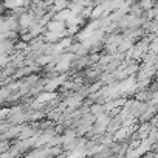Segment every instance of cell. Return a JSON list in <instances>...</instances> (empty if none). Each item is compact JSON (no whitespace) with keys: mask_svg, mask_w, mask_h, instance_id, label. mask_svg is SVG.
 <instances>
[{"mask_svg":"<svg viewBox=\"0 0 158 158\" xmlns=\"http://www.w3.org/2000/svg\"><path fill=\"white\" fill-rule=\"evenodd\" d=\"M8 33H10V28H8L6 19L0 17V34H8Z\"/></svg>","mask_w":158,"mask_h":158,"instance_id":"1","label":"cell"},{"mask_svg":"<svg viewBox=\"0 0 158 158\" xmlns=\"http://www.w3.org/2000/svg\"><path fill=\"white\" fill-rule=\"evenodd\" d=\"M5 98H8V89H0V102L5 101Z\"/></svg>","mask_w":158,"mask_h":158,"instance_id":"2","label":"cell"},{"mask_svg":"<svg viewBox=\"0 0 158 158\" xmlns=\"http://www.w3.org/2000/svg\"><path fill=\"white\" fill-rule=\"evenodd\" d=\"M5 10H6V6H5V0H0V16L5 13Z\"/></svg>","mask_w":158,"mask_h":158,"instance_id":"3","label":"cell"}]
</instances>
